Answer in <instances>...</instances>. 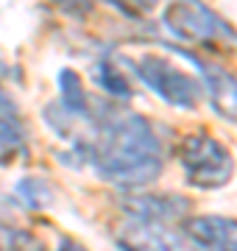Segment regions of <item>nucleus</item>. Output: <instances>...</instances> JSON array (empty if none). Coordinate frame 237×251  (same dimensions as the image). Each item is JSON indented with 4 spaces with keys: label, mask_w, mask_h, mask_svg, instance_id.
I'll use <instances>...</instances> for the list:
<instances>
[{
    "label": "nucleus",
    "mask_w": 237,
    "mask_h": 251,
    "mask_svg": "<svg viewBox=\"0 0 237 251\" xmlns=\"http://www.w3.org/2000/svg\"><path fill=\"white\" fill-rule=\"evenodd\" d=\"M112 6H118L120 11H126V14H142V11L154 9L156 0H109Z\"/></svg>",
    "instance_id": "14"
},
{
    "label": "nucleus",
    "mask_w": 237,
    "mask_h": 251,
    "mask_svg": "<svg viewBox=\"0 0 237 251\" xmlns=\"http://www.w3.org/2000/svg\"><path fill=\"white\" fill-rule=\"evenodd\" d=\"M25 153V128L9 95H0V162Z\"/></svg>",
    "instance_id": "9"
},
{
    "label": "nucleus",
    "mask_w": 237,
    "mask_h": 251,
    "mask_svg": "<svg viewBox=\"0 0 237 251\" xmlns=\"http://www.w3.org/2000/svg\"><path fill=\"white\" fill-rule=\"evenodd\" d=\"M14 193H17L20 204L28 206V209H47L56 198L53 184L47 179H42V176H25V179H20Z\"/></svg>",
    "instance_id": "12"
},
{
    "label": "nucleus",
    "mask_w": 237,
    "mask_h": 251,
    "mask_svg": "<svg viewBox=\"0 0 237 251\" xmlns=\"http://www.w3.org/2000/svg\"><path fill=\"white\" fill-rule=\"evenodd\" d=\"M162 23L182 42L223 56H237V28L204 0H173L165 9Z\"/></svg>",
    "instance_id": "2"
},
{
    "label": "nucleus",
    "mask_w": 237,
    "mask_h": 251,
    "mask_svg": "<svg viewBox=\"0 0 237 251\" xmlns=\"http://www.w3.org/2000/svg\"><path fill=\"white\" fill-rule=\"evenodd\" d=\"M59 251H87L81 246V243H75V240H70V237H64L62 243H59Z\"/></svg>",
    "instance_id": "15"
},
{
    "label": "nucleus",
    "mask_w": 237,
    "mask_h": 251,
    "mask_svg": "<svg viewBox=\"0 0 237 251\" xmlns=\"http://www.w3.org/2000/svg\"><path fill=\"white\" fill-rule=\"evenodd\" d=\"M123 215L145 218V221H159V224H184L190 212V201L184 196H128L123 204Z\"/></svg>",
    "instance_id": "8"
},
{
    "label": "nucleus",
    "mask_w": 237,
    "mask_h": 251,
    "mask_svg": "<svg viewBox=\"0 0 237 251\" xmlns=\"http://www.w3.org/2000/svg\"><path fill=\"white\" fill-rule=\"evenodd\" d=\"M131 67H134L137 78L145 84L148 90L156 92L165 103H170L176 109L192 112L201 103V98H204L201 81L195 75H190L187 70H182L179 64H173L170 59H165V56L145 53L140 56Z\"/></svg>",
    "instance_id": "4"
},
{
    "label": "nucleus",
    "mask_w": 237,
    "mask_h": 251,
    "mask_svg": "<svg viewBox=\"0 0 237 251\" xmlns=\"http://www.w3.org/2000/svg\"><path fill=\"white\" fill-rule=\"evenodd\" d=\"M112 234L120 251H187L184 234L176 232V226L159 221L123 215Z\"/></svg>",
    "instance_id": "5"
},
{
    "label": "nucleus",
    "mask_w": 237,
    "mask_h": 251,
    "mask_svg": "<svg viewBox=\"0 0 237 251\" xmlns=\"http://www.w3.org/2000/svg\"><path fill=\"white\" fill-rule=\"evenodd\" d=\"M179 165L184 171L187 184L198 190H218L226 187L235 176V156L220 143L218 137L207 131H190L182 137V143L176 148Z\"/></svg>",
    "instance_id": "3"
},
{
    "label": "nucleus",
    "mask_w": 237,
    "mask_h": 251,
    "mask_svg": "<svg viewBox=\"0 0 237 251\" xmlns=\"http://www.w3.org/2000/svg\"><path fill=\"white\" fill-rule=\"evenodd\" d=\"M90 162L103 181L140 190L159 179L165 165L162 143L154 123L137 112L109 115L92 140Z\"/></svg>",
    "instance_id": "1"
},
{
    "label": "nucleus",
    "mask_w": 237,
    "mask_h": 251,
    "mask_svg": "<svg viewBox=\"0 0 237 251\" xmlns=\"http://www.w3.org/2000/svg\"><path fill=\"white\" fill-rule=\"evenodd\" d=\"M182 234L201 251H237V221L223 215H201L182 224Z\"/></svg>",
    "instance_id": "7"
},
{
    "label": "nucleus",
    "mask_w": 237,
    "mask_h": 251,
    "mask_svg": "<svg viewBox=\"0 0 237 251\" xmlns=\"http://www.w3.org/2000/svg\"><path fill=\"white\" fill-rule=\"evenodd\" d=\"M59 92H62V100H59V109H62L67 117L73 120H87L90 117V98H87V90H84L81 75L73 70V67H64L59 73Z\"/></svg>",
    "instance_id": "10"
},
{
    "label": "nucleus",
    "mask_w": 237,
    "mask_h": 251,
    "mask_svg": "<svg viewBox=\"0 0 237 251\" xmlns=\"http://www.w3.org/2000/svg\"><path fill=\"white\" fill-rule=\"evenodd\" d=\"M53 3L70 17H84L92 9V0H53Z\"/></svg>",
    "instance_id": "13"
},
{
    "label": "nucleus",
    "mask_w": 237,
    "mask_h": 251,
    "mask_svg": "<svg viewBox=\"0 0 237 251\" xmlns=\"http://www.w3.org/2000/svg\"><path fill=\"white\" fill-rule=\"evenodd\" d=\"M92 78H95V84H98L106 95H112V98H120V100L134 98V87H131L128 75L120 70V64L112 62V59H100V62L92 67Z\"/></svg>",
    "instance_id": "11"
},
{
    "label": "nucleus",
    "mask_w": 237,
    "mask_h": 251,
    "mask_svg": "<svg viewBox=\"0 0 237 251\" xmlns=\"http://www.w3.org/2000/svg\"><path fill=\"white\" fill-rule=\"evenodd\" d=\"M179 56L192 62V67L198 73L201 90L210 98V106L215 109V115L229 120V123H237V73L229 70L226 64L201 59V56L187 53V50H179Z\"/></svg>",
    "instance_id": "6"
}]
</instances>
